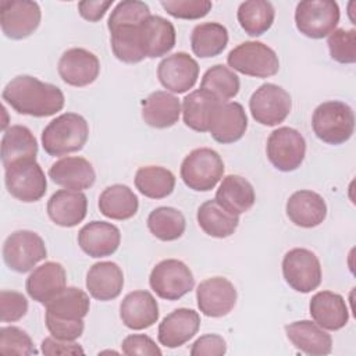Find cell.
Here are the masks:
<instances>
[{
    "instance_id": "obj_1",
    "label": "cell",
    "mask_w": 356,
    "mask_h": 356,
    "mask_svg": "<svg viewBox=\"0 0 356 356\" xmlns=\"http://www.w3.org/2000/svg\"><path fill=\"white\" fill-rule=\"evenodd\" d=\"M3 100L18 114L49 117L64 107V93L53 83L42 82L32 75H18L3 89Z\"/></svg>"
},
{
    "instance_id": "obj_2",
    "label": "cell",
    "mask_w": 356,
    "mask_h": 356,
    "mask_svg": "<svg viewBox=\"0 0 356 356\" xmlns=\"http://www.w3.org/2000/svg\"><path fill=\"white\" fill-rule=\"evenodd\" d=\"M89 125L76 113H64L51 120L42 131V146L49 156L60 157L79 152L88 140Z\"/></svg>"
},
{
    "instance_id": "obj_3",
    "label": "cell",
    "mask_w": 356,
    "mask_h": 356,
    "mask_svg": "<svg viewBox=\"0 0 356 356\" xmlns=\"http://www.w3.org/2000/svg\"><path fill=\"white\" fill-rule=\"evenodd\" d=\"M312 128L324 143L342 145L350 139L355 131L353 110L343 102H324L313 111Z\"/></svg>"
},
{
    "instance_id": "obj_4",
    "label": "cell",
    "mask_w": 356,
    "mask_h": 356,
    "mask_svg": "<svg viewBox=\"0 0 356 356\" xmlns=\"http://www.w3.org/2000/svg\"><path fill=\"white\" fill-rule=\"evenodd\" d=\"M181 178L184 184L196 192L211 191L224 174L221 156L210 147L192 150L181 164Z\"/></svg>"
},
{
    "instance_id": "obj_5",
    "label": "cell",
    "mask_w": 356,
    "mask_h": 356,
    "mask_svg": "<svg viewBox=\"0 0 356 356\" xmlns=\"http://www.w3.org/2000/svg\"><path fill=\"white\" fill-rule=\"evenodd\" d=\"M228 65L243 75L268 78L278 72L280 60L277 53L257 40L242 42L227 56Z\"/></svg>"
},
{
    "instance_id": "obj_6",
    "label": "cell",
    "mask_w": 356,
    "mask_h": 356,
    "mask_svg": "<svg viewBox=\"0 0 356 356\" xmlns=\"http://www.w3.org/2000/svg\"><path fill=\"white\" fill-rule=\"evenodd\" d=\"M339 7L332 0H303L295 10L298 31L310 39H323L335 31L339 22Z\"/></svg>"
},
{
    "instance_id": "obj_7",
    "label": "cell",
    "mask_w": 356,
    "mask_h": 356,
    "mask_svg": "<svg viewBox=\"0 0 356 356\" xmlns=\"http://www.w3.org/2000/svg\"><path fill=\"white\" fill-rule=\"evenodd\" d=\"M4 182L8 193L24 203L40 200L47 191L46 175L36 160H22L6 167Z\"/></svg>"
},
{
    "instance_id": "obj_8",
    "label": "cell",
    "mask_w": 356,
    "mask_h": 356,
    "mask_svg": "<svg viewBox=\"0 0 356 356\" xmlns=\"http://www.w3.org/2000/svg\"><path fill=\"white\" fill-rule=\"evenodd\" d=\"M46 256L44 241L33 231H15L3 243V260L15 273L31 271Z\"/></svg>"
},
{
    "instance_id": "obj_9",
    "label": "cell",
    "mask_w": 356,
    "mask_h": 356,
    "mask_svg": "<svg viewBox=\"0 0 356 356\" xmlns=\"http://www.w3.org/2000/svg\"><path fill=\"white\" fill-rule=\"evenodd\" d=\"M149 284L159 298L178 300L193 289L195 278L191 268L184 261L165 259L153 267Z\"/></svg>"
},
{
    "instance_id": "obj_10",
    "label": "cell",
    "mask_w": 356,
    "mask_h": 356,
    "mask_svg": "<svg viewBox=\"0 0 356 356\" xmlns=\"http://www.w3.org/2000/svg\"><path fill=\"white\" fill-rule=\"evenodd\" d=\"M282 275L285 282L296 292L309 293L321 284V264L309 249L293 248L282 259Z\"/></svg>"
},
{
    "instance_id": "obj_11",
    "label": "cell",
    "mask_w": 356,
    "mask_h": 356,
    "mask_svg": "<svg viewBox=\"0 0 356 356\" xmlns=\"http://www.w3.org/2000/svg\"><path fill=\"white\" fill-rule=\"evenodd\" d=\"M266 153L268 161L278 171H295L305 160L306 140L299 131L291 127H280L270 134Z\"/></svg>"
},
{
    "instance_id": "obj_12",
    "label": "cell",
    "mask_w": 356,
    "mask_h": 356,
    "mask_svg": "<svg viewBox=\"0 0 356 356\" xmlns=\"http://www.w3.org/2000/svg\"><path fill=\"white\" fill-rule=\"evenodd\" d=\"M292 108L291 95L275 83H263L250 96L249 110L253 120L266 127L285 121Z\"/></svg>"
},
{
    "instance_id": "obj_13",
    "label": "cell",
    "mask_w": 356,
    "mask_h": 356,
    "mask_svg": "<svg viewBox=\"0 0 356 356\" xmlns=\"http://www.w3.org/2000/svg\"><path fill=\"white\" fill-rule=\"evenodd\" d=\"M42 18L40 7L29 0H3L0 3V25L3 33L14 40L32 35Z\"/></svg>"
},
{
    "instance_id": "obj_14",
    "label": "cell",
    "mask_w": 356,
    "mask_h": 356,
    "mask_svg": "<svg viewBox=\"0 0 356 356\" xmlns=\"http://www.w3.org/2000/svg\"><path fill=\"white\" fill-rule=\"evenodd\" d=\"M160 83L172 93H185L199 78V64L185 51L167 56L157 65Z\"/></svg>"
},
{
    "instance_id": "obj_15",
    "label": "cell",
    "mask_w": 356,
    "mask_h": 356,
    "mask_svg": "<svg viewBox=\"0 0 356 356\" xmlns=\"http://www.w3.org/2000/svg\"><path fill=\"white\" fill-rule=\"evenodd\" d=\"M236 289L224 277H211L202 281L196 289L199 310L207 317L227 316L236 303Z\"/></svg>"
},
{
    "instance_id": "obj_16",
    "label": "cell",
    "mask_w": 356,
    "mask_h": 356,
    "mask_svg": "<svg viewBox=\"0 0 356 356\" xmlns=\"http://www.w3.org/2000/svg\"><path fill=\"white\" fill-rule=\"evenodd\" d=\"M57 70L60 78L67 85L82 88L96 81L100 72V63L92 51L82 47H72L63 53Z\"/></svg>"
},
{
    "instance_id": "obj_17",
    "label": "cell",
    "mask_w": 356,
    "mask_h": 356,
    "mask_svg": "<svg viewBox=\"0 0 356 356\" xmlns=\"http://www.w3.org/2000/svg\"><path fill=\"white\" fill-rule=\"evenodd\" d=\"M200 327V316L193 309L179 307L167 314L159 324V342L167 348H178L192 339Z\"/></svg>"
},
{
    "instance_id": "obj_18",
    "label": "cell",
    "mask_w": 356,
    "mask_h": 356,
    "mask_svg": "<svg viewBox=\"0 0 356 356\" xmlns=\"http://www.w3.org/2000/svg\"><path fill=\"white\" fill-rule=\"evenodd\" d=\"M121 232L118 227L106 221H90L78 232L79 248L90 257L111 256L120 246Z\"/></svg>"
},
{
    "instance_id": "obj_19",
    "label": "cell",
    "mask_w": 356,
    "mask_h": 356,
    "mask_svg": "<svg viewBox=\"0 0 356 356\" xmlns=\"http://www.w3.org/2000/svg\"><path fill=\"white\" fill-rule=\"evenodd\" d=\"M248 129V117L241 103H221L210 122L209 132L211 138L222 145L239 140Z\"/></svg>"
},
{
    "instance_id": "obj_20",
    "label": "cell",
    "mask_w": 356,
    "mask_h": 356,
    "mask_svg": "<svg viewBox=\"0 0 356 356\" xmlns=\"http://www.w3.org/2000/svg\"><path fill=\"white\" fill-rule=\"evenodd\" d=\"M88 211V197L81 191L60 189L47 202L49 218L60 227L71 228L82 222Z\"/></svg>"
},
{
    "instance_id": "obj_21",
    "label": "cell",
    "mask_w": 356,
    "mask_h": 356,
    "mask_svg": "<svg viewBox=\"0 0 356 356\" xmlns=\"http://www.w3.org/2000/svg\"><path fill=\"white\" fill-rule=\"evenodd\" d=\"M49 177L54 184L71 191L89 189L96 181L93 165L79 156H67L53 163Z\"/></svg>"
},
{
    "instance_id": "obj_22",
    "label": "cell",
    "mask_w": 356,
    "mask_h": 356,
    "mask_svg": "<svg viewBox=\"0 0 356 356\" xmlns=\"http://www.w3.org/2000/svg\"><path fill=\"white\" fill-rule=\"evenodd\" d=\"M67 286V273L57 261H46L36 267L25 282L31 299L46 305Z\"/></svg>"
},
{
    "instance_id": "obj_23",
    "label": "cell",
    "mask_w": 356,
    "mask_h": 356,
    "mask_svg": "<svg viewBox=\"0 0 356 356\" xmlns=\"http://www.w3.org/2000/svg\"><path fill=\"white\" fill-rule=\"evenodd\" d=\"M159 305L149 291L129 292L120 305V317L125 327L139 331L159 320Z\"/></svg>"
},
{
    "instance_id": "obj_24",
    "label": "cell",
    "mask_w": 356,
    "mask_h": 356,
    "mask_svg": "<svg viewBox=\"0 0 356 356\" xmlns=\"http://www.w3.org/2000/svg\"><path fill=\"white\" fill-rule=\"evenodd\" d=\"M175 38L174 25L160 15H149L139 25L140 47L145 57L157 58L165 56L175 46Z\"/></svg>"
},
{
    "instance_id": "obj_25",
    "label": "cell",
    "mask_w": 356,
    "mask_h": 356,
    "mask_svg": "<svg viewBox=\"0 0 356 356\" xmlns=\"http://www.w3.org/2000/svg\"><path fill=\"white\" fill-rule=\"evenodd\" d=\"M285 211L288 218L295 225L302 228H313L325 220L327 204L321 195L313 191L300 189L289 196Z\"/></svg>"
},
{
    "instance_id": "obj_26",
    "label": "cell",
    "mask_w": 356,
    "mask_h": 356,
    "mask_svg": "<svg viewBox=\"0 0 356 356\" xmlns=\"http://www.w3.org/2000/svg\"><path fill=\"white\" fill-rule=\"evenodd\" d=\"M310 316L316 324L328 331L343 328L349 320L345 299L331 291H320L310 299Z\"/></svg>"
},
{
    "instance_id": "obj_27",
    "label": "cell",
    "mask_w": 356,
    "mask_h": 356,
    "mask_svg": "<svg viewBox=\"0 0 356 356\" xmlns=\"http://www.w3.org/2000/svg\"><path fill=\"white\" fill-rule=\"evenodd\" d=\"M285 332L292 345L306 355L324 356L331 353V335L314 321L300 320L289 323L285 325Z\"/></svg>"
},
{
    "instance_id": "obj_28",
    "label": "cell",
    "mask_w": 356,
    "mask_h": 356,
    "mask_svg": "<svg viewBox=\"0 0 356 356\" xmlns=\"http://www.w3.org/2000/svg\"><path fill=\"white\" fill-rule=\"evenodd\" d=\"M124 286V274L114 261L95 263L86 274V289L92 298L100 302L120 296Z\"/></svg>"
},
{
    "instance_id": "obj_29",
    "label": "cell",
    "mask_w": 356,
    "mask_h": 356,
    "mask_svg": "<svg viewBox=\"0 0 356 356\" xmlns=\"http://www.w3.org/2000/svg\"><path fill=\"white\" fill-rule=\"evenodd\" d=\"M214 200L228 213L239 216L254 204L256 195L252 184L246 178L229 174L222 178Z\"/></svg>"
},
{
    "instance_id": "obj_30",
    "label": "cell",
    "mask_w": 356,
    "mask_h": 356,
    "mask_svg": "<svg viewBox=\"0 0 356 356\" xmlns=\"http://www.w3.org/2000/svg\"><path fill=\"white\" fill-rule=\"evenodd\" d=\"M181 103L177 96L156 90L142 102V118L153 128L164 129L175 125L179 120Z\"/></svg>"
},
{
    "instance_id": "obj_31",
    "label": "cell",
    "mask_w": 356,
    "mask_h": 356,
    "mask_svg": "<svg viewBox=\"0 0 356 356\" xmlns=\"http://www.w3.org/2000/svg\"><path fill=\"white\" fill-rule=\"evenodd\" d=\"M38 140L29 128L24 125H11L1 138V163L8 167L22 160H36Z\"/></svg>"
},
{
    "instance_id": "obj_32",
    "label": "cell",
    "mask_w": 356,
    "mask_h": 356,
    "mask_svg": "<svg viewBox=\"0 0 356 356\" xmlns=\"http://www.w3.org/2000/svg\"><path fill=\"white\" fill-rule=\"evenodd\" d=\"M221 103L209 92L197 89L182 100V118L188 128L196 132H207L214 111Z\"/></svg>"
},
{
    "instance_id": "obj_33",
    "label": "cell",
    "mask_w": 356,
    "mask_h": 356,
    "mask_svg": "<svg viewBox=\"0 0 356 356\" xmlns=\"http://www.w3.org/2000/svg\"><path fill=\"white\" fill-rule=\"evenodd\" d=\"M139 209L138 196L134 191L122 184L107 186L99 196V210L111 220L124 221L132 218Z\"/></svg>"
},
{
    "instance_id": "obj_34",
    "label": "cell",
    "mask_w": 356,
    "mask_h": 356,
    "mask_svg": "<svg viewBox=\"0 0 356 356\" xmlns=\"http://www.w3.org/2000/svg\"><path fill=\"white\" fill-rule=\"evenodd\" d=\"M46 314L61 318V320H83L90 309L89 295L76 288L65 286L60 293H57L46 305Z\"/></svg>"
},
{
    "instance_id": "obj_35",
    "label": "cell",
    "mask_w": 356,
    "mask_h": 356,
    "mask_svg": "<svg viewBox=\"0 0 356 356\" xmlns=\"http://www.w3.org/2000/svg\"><path fill=\"white\" fill-rule=\"evenodd\" d=\"M196 220L203 232L213 238L231 236L239 224V216L228 213L214 199L199 206Z\"/></svg>"
},
{
    "instance_id": "obj_36",
    "label": "cell",
    "mask_w": 356,
    "mask_h": 356,
    "mask_svg": "<svg viewBox=\"0 0 356 356\" xmlns=\"http://www.w3.org/2000/svg\"><path fill=\"white\" fill-rule=\"evenodd\" d=\"M228 44V31L218 22H203L196 25L191 33V47L200 58L216 57Z\"/></svg>"
},
{
    "instance_id": "obj_37",
    "label": "cell",
    "mask_w": 356,
    "mask_h": 356,
    "mask_svg": "<svg viewBox=\"0 0 356 356\" xmlns=\"http://www.w3.org/2000/svg\"><path fill=\"white\" fill-rule=\"evenodd\" d=\"M236 18L241 28L249 36H260L271 28L275 18V10L270 1L248 0L239 4Z\"/></svg>"
},
{
    "instance_id": "obj_38",
    "label": "cell",
    "mask_w": 356,
    "mask_h": 356,
    "mask_svg": "<svg viewBox=\"0 0 356 356\" xmlns=\"http://www.w3.org/2000/svg\"><path fill=\"white\" fill-rule=\"evenodd\" d=\"M136 189L149 199H164L175 188L174 174L160 165L140 167L135 174Z\"/></svg>"
},
{
    "instance_id": "obj_39",
    "label": "cell",
    "mask_w": 356,
    "mask_h": 356,
    "mask_svg": "<svg viewBox=\"0 0 356 356\" xmlns=\"http://www.w3.org/2000/svg\"><path fill=\"white\" fill-rule=\"evenodd\" d=\"M146 222L152 235L164 242L181 238L186 227L184 214L178 209L170 206H161L152 210Z\"/></svg>"
},
{
    "instance_id": "obj_40",
    "label": "cell",
    "mask_w": 356,
    "mask_h": 356,
    "mask_svg": "<svg viewBox=\"0 0 356 356\" xmlns=\"http://www.w3.org/2000/svg\"><path fill=\"white\" fill-rule=\"evenodd\" d=\"M241 82L238 75L222 64L210 67L202 78L200 89L213 95L220 103L235 97L239 92Z\"/></svg>"
},
{
    "instance_id": "obj_41",
    "label": "cell",
    "mask_w": 356,
    "mask_h": 356,
    "mask_svg": "<svg viewBox=\"0 0 356 356\" xmlns=\"http://www.w3.org/2000/svg\"><path fill=\"white\" fill-rule=\"evenodd\" d=\"M139 25H120L110 29L113 53L122 63L136 64L146 58L140 47Z\"/></svg>"
},
{
    "instance_id": "obj_42",
    "label": "cell",
    "mask_w": 356,
    "mask_h": 356,
    "mask_svg": "<svg viewBox=\"0 0 356 356\" xmlns=\"http://www.w3.org/2000/svg\"><path fill=\"white\" fill-rule=\"evenodd\" d=\"M150 14V8L145 1L124 0L120 1L111 11L107 22L108 31L120 25H139Z\"/></svg>"
},
{
    "instance_id": "obj_43",
    "label": "cell",
    "mask_w": 356,
    "mask_h": 356,
    "mask_svg": "<svg viewBox=\"0 0 356 356\" xmlns=\"http://www.w3.org/2000/svg\"><path fill=\"white\" fill-rule=\"evenodd\" d=\"M327 44L332 60L341 64L356 61V31L339 28L328 35Z\"/></svg>"
},
{
    "instance_id": "obj_44",
    "label": "cell",
    "mask_w": 356,
    "mask_h": 356,
    "mask_svg": "<svg viewBox=\"0 0 356 356\" xmlns=\"http://www.w3.org/2000/svg\"><path fill=\"white\" fill-rule=\"evenodd\" d=\"M0 353L1 355H36L31 337L21 328L10 325L0 328Z\"/></svg>"
},
{
    "instance_id": "obj_45",
    "label": "cell",
    "mask_w": 356,
    "mask_h": 356,
    "mask_svg": "<svg viewBox=\"0 0 356 356\" xmlns=\"http://www.w3.org/2000/svg\"><path fill=\"white\" fill-rule=\"evenodd\" d=\"M160 4L171 17L179 19L203 18L213 6L209 0H161Z\"/></svg>"
},
{
    "instance_id": "obj_46",
    "label": "cell",
    "mask_w": 356,
    "mask_h": 356,
    "mask_svg": "<svg viewBox=\"0 0 356 356\" xmlns=\"http://www.w3.org/2000/svg\"><path fill=\"white\" fill-rule=\"evenodd\" d=\"M28 312L26 298L17 291L0 292V320L3 323H14L21 320Z\"/></svg>"
},
{
    "instance_id": "obj_47",
    "label": "cell",
    "mask_w": 356,
    "mask_h": 356,
    "mask_svg": "<svg viewBox=\"0 0 356 356\" xmlns=\"http://www.w3.org/2000/svg\"><path fill=\"white\" fill-rule=\"evenodd\" d=\"M44 323H46V327H47L49 332L51 334V337H54L57 339H63V341L78 339L83 334V328H85L83 320L70 321V320L56 318L49 314H44Z\"/></svg>"
},
{
    "instance_id": "obj_48",
    "label": "cell",
    "mask_w": 356,
    "mask_h": 356,
    "mask_svg": "<svg viewBox=\"0 0 356 356\" xmlns=\"http://www.w3.org/2000/svg\"><path fill=\"white\" fill-rule=\"evenodd\" d=\"M122 352L128 356L145 355V356H160L161 349L156 342L145 334H131L122 341Z\"/></svg>"
},
{
    "instance_id": "obj_49",
    "label": "cell",
    "mask_w": 356,
    "mask_h": 356,
    "mask_svg": "<svg viewBox=\"0 0 356 356\" xmlns=\"http://www.w3.org/2000/svg\"><path fill=\"white\" fill-rule=\"evenodd\" d=\"M227 352L225 339L217 334H206L197 338L192 348V356H221Z\"/></svg>"
},
{
    "instance_id": "obj_50",
    "label": "cell",
    "mask_w": 356,
    "mask_h": 356,
    "mask_svg": "<svg viewBox=\"0 0 356 356\" xmlns=\"http://www.w3.org/2000/svg\"><path fill=\"white\" fill-rule=\"evenodd\" d=\"M42 353L47 356L54 355H83V349L75 341H63L54 337H47L42 341Z\"/></svg>"
},
{
    "instance_id": "obj_51",
    "label": "cell",
    "mask_w": 356,
    "mask_h": 356,
    "mask_svg": "<svg viewBox=\"0 0 356 356\" xmlns=\"http://www.w3.org/2000/svg\"><path fill=\"white\" fill-rule=\"evenodd\" d=\"M113 0H86V1H79L78 3V11L81 17L89 22H97L100 21L106 11L111 7Z\"/></svg>"
}]
</instances>
